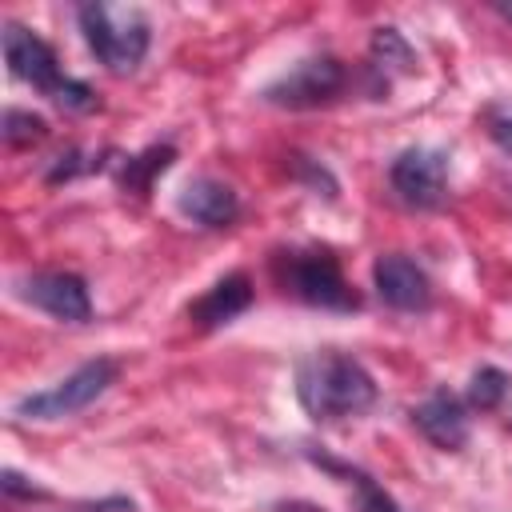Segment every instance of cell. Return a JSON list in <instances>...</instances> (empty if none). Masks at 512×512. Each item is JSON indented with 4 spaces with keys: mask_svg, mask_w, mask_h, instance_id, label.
Segmentation results:
<instances>
[{
    "mask_svg": "<svg viewBox=\"0 0 512 512\" xmlns=\"http://www.w3.org/2000/svg\"><path fill=\"white\" fill-rule=\"evenodd\" d=\"M76 20H80V32H84L92 56L108 72L124 76L144 60L152 28H148V16L140 8H128V4H80Z\"/></svg>",
    "mask_w": 512,
    "mask_h": 512,
    "instance_id": "obj_3",
    "label": "cell"
},
{
    "mask_svg": "<svg viewBox=\"0 0 512 512\" xmlns=\"http://www.w3.org/2000/svg\"><path fill=\"white\" fill-rule=\"evenodd\" d=\"M44 132H48L44 116H36V112H24V108H8V112H4L0 136H4V144H8V148H24V144H36V140H44Z\"/></svg>",
    "mask_w": 512,
    "mask_h": 512,
    "instance_id": "obj_16",
    "label": "cell"
},
{
    "mask_svg": "<svg viewBox=\"0 0 512 512\" xmlns=\"http://www.w3.org/2000/svg\"><path fill=\"white\" fill-rule=\"evenodd\" d=\"M372 284H376L380 300L396 312H424L432 304V284H428L424 268L400 252H388L372 264Z\"/></svg>",
    "mask_w": 512,
    "mask_h": 512,
    "instance_id": "obj_9",
    "label": "cell"
},
{
    "mask_svg": "<svg viewBox=\"0 0 512 512\" xmlns=\"http://www.w3.org/2000/svg\"><path fill=\"white\" fill-rule=\"evenodd\" d=\"M288 276L284 284L312 308H332V312H352L360 296L348 288L340 264L332 252H288Z\"/></svg>",
    "mask_w": 512,
    "mask_h": 512,
    "instance_id": "obj_6",
    "label": "cell"
},
{
    "mask_svg": "<svg viewBox=\"0 0 512 512\" xmlns=\"http://www.w3.org/2000/svg\"><path fill=\"white\" fill-rule=\"evenodd\" d=\"M20 296L64 324H84L92 316L88 284L76 272H36V276L20 280Z\"/></svg>",
    "mask_w": 512,
    "mask_h": 512,
    "instance_id": "obj_8",
    "label": "cell"
},
{
    "mask_svg": "<svg viewBox=\"0 0 512 512\" xmlns=\"http://www.w3.org/2000/svg\"><path fill=\"white\" fill-rule=\"evenodd\" d=\"M276 512H324V508H316V504H308V500H280Z\"/></svg>",
    "mask_w": 512,
    "mask_h": 512,
    "instance_id": "obj_20",
    "label": "cell"
},
{
    "mask_svg": "<svg viewBox=\"0 0 512 512\" xmlns=\"http://www.w3.org/2000/svg\"><path fill=\"white\" fill-rule=\"evenodd\" d=\"M504 392H508V376L500 372V368H480L476 376H472V384H468V400L476 404V408H496L500 400H504Z\"/></svg>",
    "mask_w": 512,
    "mask_h": 512,
    "instance_id": "obj_17",
    "label": "cell"
},
{
    "mask_svg": "<svg viewBox=\"0 0 512 512\" xmlns=\"http://www.w3.org/2000/svg\"><path fill=\"white\" fill-rule=\"evenodd\" d=\"M116 376H120V364L112 356H96V360L80 364L76 372H68L64 380H56L52 388L20 396L12 412L20 420H64V416L88 408L92 400H100L116 384Z\"/></svg>",
    "mask_w": 512,
    "mask_h": 512,
    "instance_id": "obj_4",
    "label": "cell"
},
{
    "mask_svg": "<svg viewBox=\"0 0 512 512\" xmlns=\"http://www.w3.org/2000/svg\"><path fill=\"white\" fill-rule=\"evenodd\" d=\"M172 156H176V148H172V144H156V148H148V152L132 156V160L120 168V188H124V192H136V196H144V192L152 188V180L172 164Z\"/></svg>",
    "mask_w": 512,
    "mask_h": 512,
    "instance_id": "obj_14",
    "label": "cell"
},
{
    "mask_svg": "<svg viewBox=\"0 0 512 512\" xmlns=\"http://www.w3.org/2000/svg\"><path fill=\"white\" fill-rule=\"evenodd\" d=\"M4 60L8 72L32 88H40L52 104L68 108V112H92L96 108V92L84 80H72L60 72L56 52L24 24H4Z\"/></svg>",
    "mask_w": 512,
    "mask_h": 512,
    "instance_id": "obj_2",
    "label": "cell"
},
{
    "mask_svg": "<svg viewBox=\"0 0 512 512\" xmlns=\"http://www.w3.org/2000/svg\"><path fill=\"white\" fill-rule=\"evenodd\" d=\"M316 464H324L328 472H336V476H344L348 484H352V492H356V508L360 512H400V504L364 472V468H352V464H340V460H328V456H312Z\"/></svg>",
    "mask_w": 512,
    "mask_h": 512,
    "instance_id": "obj_13",
    "label": "cell"
},
{
    "mask_svg": "<svg viewBox=\"0 0 512 512\" xmlns=\"http://www.w3.org/2000/svg\"><path fill=\"white\" fill-rule=\"evenodd\" d=\"M296 396L312 420H348L376 404V380L356 356L324 348L300 360Z\"/></svg>",
    "mask_w": 512,
    "mask_h": 512,
    "instance_id": "obj_1",
    "label": "cell"
},
{
    "mask_svg": "<svg viewBox=\"0 0 512 512\" xmlns=\"http://www.w3.org/2000/svg\"><path fill=\"white\" fill-rule=\"evenodd\" d=\"M176 204H180V212H184L188 220H196V224H204V228H224V224H232L236 212H240L236 192H232L228 184L212 180V176L188 180V184L180 188Z\"/></svg>",
    "mask_w": 512,
    "mask_h": 512,
    "instance_id": "obj_11",
    "label": "cell"
},
{
    "mask_svg": "<svg viewBox=\"0 0 512 512\" xmlns=\"http://www.w3.org/2000/svg\"><path fill=\"white\" fill-rule=\"evenodd\" d=\"M496 12H500L504 20H512V4H504V0H500V4H496Z\"/></svg>",
    "mask_w": 512,
    "mask_h": 512,
    "instance_id": "obj_21",
    "label": "cell"
},
{
    "mask_svg": "<svg viewBox=\"0 0 512 512\" xmlns=\"http://www.w3.org/2000/svg\"><path fill=\"white\" fill-rule=\"evenodd\" d=\"M412 424L444 452H460L468 444V412L448 388H436L428 400H420L412 408Z\"/></svg>",
    "mask_w": 512,
    "mask_h": 512,
    "instance_id": "obj_10",
    "label": "cell"
},
{
    "mask_svg": "<svg viewBox=\"0 0 512 512\" xmlns=\"http://www.w3.org/2000/svg\"><path fill=\"white\" fill-rule=\"evenodd\" d=\"M248 304H252V284H248L244 272H232V276L216 280V284L188 308V320H192L196 328H220V324L236 320Z\"/></svg>",
    "mask_w": 512,
    "mask_h": 512,
    "instance_id": "obj_12",
    "label": "cell"
},
{
    "mask_svg": "<svg viewBox=\"0 0 512 512\" xmlns=\"http://www.w3.org/2000/svg\"><path fill=\"white\" fill-rule=\"evenodd\" d=\"M0 488H4L8 496H24V500H32V496L40 500V496H44V492H40L36 484H24V476H20V472H12V468H8L4 476H0Z\"/></svg>",
    "mask_w": 512,
    "mask_h": 512,
    "instance_id": "obj_19",
    "label": "cell"
},
{
    "mask_svg": "<svg viewBox=\"0 0 512 512\" xmlns=\"http://www.w3.org/2000/svg\"><path fill=\"white\" fill-rule=\"evenodd\" d=\"M488 132L504 152H512V112H492L488 116Z\"/></svg>",
    "mask_w": 512,
    "mask_h": 512,
    "instance_id": "obj_18",
    "label": "cell"
},
{
    "mask_svg": "<svg viewBox=\"0 0 512 512\" xmlns=\"http://www.w3.org/2000/svg\"><path fill=\"white\" fill-rule=\"evenodd\" d=\"M412 48L404 44V36L396 32V28H376V36H372V64L384 72V68H400V72H408L412 68Z\"/></svg>",
    "mask_w": 512,
    "mask_h": 512,
    "instance_id": "obj_15",
    "label": "cell"
},
{
    "mask_svg": "<svg viewBox=\"0 0 512 512\" xmlns=\"http://www.w3.org/2000/svg\"><path fill=\"white\" fill-rule=\"evenodd\" d=\"M344 88H348V72L336 56H308V60L292 64L284 76H276L264 88V100L276 108L304 112V108H324V104L340 100Z\"/></svg>",
    "mask_w": 512,
    "mask_h": 512,
    "instance_id": "obj_5",
    "label": "cell"
},
{
    "mask_svg": "<svg viewBox=\"0 0 512 512\" xmlns=\"http://www.w3.org/2000/svg\"><path fill=\"white\" fill-rule=\"evenodd\" d=\"M392 192L408 208H436L448 188V156L440 148H404L388 168Z\"/></svg>",
    "mask_w": 512,
    "mask_h": 512,
    "instance_id": "obj_7",
    "label": "cell"
}]
</instances>
